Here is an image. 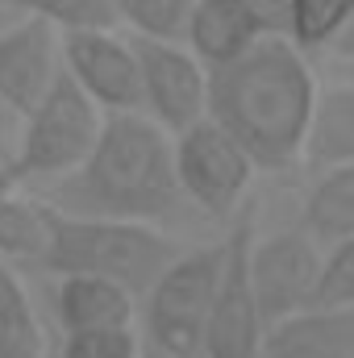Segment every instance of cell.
Returning <instances> with one entry per match:
<instances>
[{"label":"cell","instance_id":"cell-1","mask_svg":"<svg viewBox=\"0 0 354 358\" xmlns=\"http://www.w3.org/2000/svg\"><path fill=\"white\" fill-rule=\"evenodd\" d=\"M317 80L283 34L250 42L221 67H204V117L225 129L255 171H283L300 159Z\"/></svg>","mask_w":354,"mask_h":358},{"label":"cell","instance_id":"cell-2","mask_svg":"<svg viewBox=\"0 0 354 358\" xmlns=\"http://www.w3.org/2000/svg\"><path fill=\"white\" fill-rule=\"evenodd\" d=\"M38 200L59 213L138 221L155 229L179 221L187 208L171 167V134H163L146 113H104L92 155L71 176L42 183Z\"/></svg>","mask_w":354,"mask_h":358},{"label":"cell","instance_id":"cell-3","mask_svg":"<svg viewBox=\"0 0 354 358\" xmlns=\"http://www.w3.org/2000/svg\"><path fill=\"white\" fill-rule=\"evenodd\" d=\"M176 255L179 246L155 225L76 217V213L50 208L46 242L34 263L55 275H96V279L121 283L129 296H142Z\"/></svg>","mask_w":354,"mask_h":358},{"label":"cell","instance_id":"cell-4","mask_svg":"<svg viewBox=\"0 0 354 358\" xmlns=\"http://www.w3.org/2000/svg\"><path fill=\"white\" fill-rule=\"evenodd\" d=\"M100 121H104V113L63 71L50 84V92L21 117L8 179H17V183H55V179L71 176L92 155Z\"/></svg>","mask_w":354,"mask_h":358},{"label":"cell","instance_id":"cell-5","mask_svg":"<svg viewBox=\"0 0 354 358\" xmlns=\"http://www.w3.org/2000/svg\"><path fill=\"white\" fill-rule=\"evenodd\" d=\"M221 259H225L221 242L200 246V250H179L142 292L146 329L167 358H200V338H204V321L217 296Z\"/></svg>","mask_w":354,"mask_h":358},{"label":"cell","instance_id":"cell-6","mask_svg":"<svg viewBox=\"0 0 354 358\" xmlns=\"http://www.w3.org/2000/svg\"><path fill=\"white\" fill-rule=\"evenodd\" d=\"M171 167H176L179 196L187 200V208L213 221H234V213L250 200L255 163L208 117L171 138Z\"/></svg>","mask_w":354,"mask_h":358},{"label":"cell","instance_id":"cell-7","mask_svg":"<svg viewBox=\"0 0 354 358\" xmlns=\"http://www.w3.org/2000/svg\"><path fill=\"white\" fill-rule=\"evenodd\" d=\"M255 242V200H246L234 213V225L225 234V259H221V279H217V296L204 321V338H200V358H259V338H263V321L250 296V279H246V250Z\"/></svg>","mask_w":354,"mask_h":358},{"label":"cell","instance_id":"cell-8","mask_svg":"<svg viewBox=\"0 0 354 358\" xmlns=\"http://www.w3.org/2000/svg\"><path fill=\"white\" fill-rule=\"evenodd\" d=\"M129 42L138 59L142 113L171 138L204 121V67L192 59V50L183 42H155V38H129Z\"/></svg>","mask_w":354,"mask_h":358},{"label":"cell","instance_id":"cell-9","mask_svg":"<svg viewBox=\"0 0 354 358\" xmlns=\"http://www.w3.org/2000/svg\"><path fill=\"white\" fill-rule=\"evenodd\" d=\"M59 50H63V71L100 113H142L138 59L129 34L117 29L59 34Z\"/></svg>","mask_w":354,"mask_h":358},{"label":"cell","instance_id":"cell-10","mask_svg":"<svg viewBox=\"0 0 354 358\" xmlns=\"http://www.w3.org/2000/svg\"><path fill=\"white\" fill-rule=\"evenodd\" d=\"M317 263H321V250L300 229H275V234L250 242L246 279H250V296H255L263 325L292 317L309 304Z\"/></svg>","mask_w":354,"mask_h":358},{"label":"cell","instance_id":"cell-11","mask_svg":"<svg viewBox=\"0 0 354 358\" xmlns=\"http://www.w3.org/2000/svg\"><path fill=\"white\" fill-rule=\"evenodd\" d=\"M267 34L288 38V0H192L183 46L200 67H221Z\"/></svg>","mask_w":354,"mask_h":358},{"label":"cell","instance_id":"cell-12","mask_svg":"<svg viewBox=\"0 0 354 358\" xmlns=\"http://www.w3.org/2000/svg\"><path fill=\"white\" fill-rule=\"evenodd\" d=\"M59 76H63L59 29L46 17L29 13L0 34V100L17 117H25Z\"/></svg>","mask_w":354,"mask_h":358},{"label":"cell","instance_id":"cell-13","mask_svg":"<svg viewBox=\"0 0 354 358\" xmlns=\"http://www.w3.org/2000/svg\"><path fill=\"white\" fill-rule=\"evenodd\" d=\"M259 358H354V313L300 308L263 325Z\"/></svg>","mask_w":354,"mask_h":358},{"label":"cell","instance_id":"cell-14","mask_svg":"<svg viewBox=\"0 0 354 358\" xmlns=\"http://www.w3.org/2000/svg\"><path fill=\"white\" fill-rule=\"evenodd\" d=\"M300 159L313 171L354 163V88L346 80L317 88L300 138Z\"/></svg>","mask_w":354,"mask_h":358},{"label":"cell","instance_id":"cell-15","mask_svg":"<svg viewBox=\"0 0 354 358\" xmlns=\"http://www.w3.org/2000/svg\"><path fill=\"white\" fill-rule=\"evenodd\" d=\"M55 308H59L63 334L134 325V296L121 283H108V279H96V275H63Z\"/></svg>","mask_w":354,"mask_h":358},{"label":"cell","instance_id":"cell-16","mask_svg":"<svg viewBox=\"0 0 354 358\" xmlns=\"http://www.w3.org/2000/svg\"><path fill=\"white\" fill-rule=\"evenodd\" d=\"M300 213H304L300 234L317 250H330L338 242H354V163L317 171V179L304 192Z\"/></svg>","mask_w":354,"mask_h":358},{"label":"cell","instance_id":"cell-17","mask_svg":"<svg viewBox=\"0 0 354 358\" xmlns=\"http://www.w3.org/2000/svg\"><path fill=\"white\" fill-rule=\"evenodd\" d=\"M46 217L50 204L21 192L17 179L0 171V255L4 259H38L46 242Z\"/></svg>","mask_w":354,"mask_h":358},{"label":"cell","instance_id":"cell-18","mask_svg":"<svg viewBox=\"0 0 354 358\" xmlns=\"http://www.w3.org/2000/svg\"><path fill=\"white\" fill-rule=\"evenodd\" d=\"M354 0H288V42L296 50L330 46L351 25Z\"/></svg>","mask_w":354,"mask_h":358},{"label":"cell","instance_id":"cell-19","mask_svg":"<svg viewBox=\"0 0 354 358\" xmlns=\"http://www.w3.org/2000/svg\"><path fill=\"white\" fill-rule=\"evenodd\" d=\"M117 25L129 29V38H155V42H183L192 0H113Z\"/></svg>","mask_w":354,"mask_h":358},{"label":"cell","instance_id":"cell-20","mask_svg":"<svg viewBox=\"0 0 354 358\" xmlns=\"http://www.w3.org/2000/svg\"><path fill=\"white\" fill-rule=\"evenodd\" d=\"M317 313H354V242H338L321 250V263L313 275L309 304Z\"/></svg>","mask_w":354,"mask_h":358},{"label":"cell","instance_id":"cell-21","mask_svg":"<svg viewBox=\"0 0 354 358\" xmlns=\"http://www.w3.org/2000/svg\"><path fill=\"white\" fill-rule=\"evenodd\" d=\"M29 13L46 17L59 34H84V29H117L113 0H34Z\"/></svg>","mask_w":354,"mask_h":358},{"label":"cell","instance_id":"cell-22","mask_svg":"<svg viewBox=\"0 0 354 358\" xmlns=\"http://www.w3.org/2000/svg\"><path fill=\"white\" fill-rule=\"evenodd\" d=\"M63 358H138L134 329H80L63 338Z\"/></svg>","mask_w":354,"mask_h":358},{"label":"cell","instance_id":"cell-23","mask_svg":"<svg viewBox=\"0 0 354 358\" xmlns=\"http://www.w3.org/2000/svg\"><path fill=\"white\" fill-rule=\"evenodd\" d=\"M0 329H38L29 292H25V283L17 279V271L4 255H0Z\"/></svg>","mask_w":354,"mask_h":358},{"label":"cell","instance_id":"cell-24","mask_svg":"<svg viewBox=\"0 0 354 358\" xmlns=\"http://www.w3.org/2000/svg\"><path fill=\"white\" fill-rule=\"evenodd\" d=\"M0 358H46L42 329H0Z\"/></svg>","mask_w":354,"mask_h":358},{"label":"cell","instance_id":"cell-25","mask_svg":"<svg viewBox=\"0 0 354 358\" xmlns=\"http://www.w3.org/2000/svg\"><path fill=\"white\" fill-rule=\"evenodd\" d=\"M17 129H21V117L0 100V171L8 176V163L17 155Z\"/></svg>","mask_w":354,"mask_h":358},{"label":"cell","instance_id":"cell-26","mask_svg":"<svg viewBox=\"0 0 354 358\" xmlns=\"http://www.w3.org/2000/svg\"><path fill=\"white\" fill-rule=\"evenodd\" d=\"M0 8H4V0H0Z\"/></svg>","mask_w":354,"mask_h":358}]
</instances>
